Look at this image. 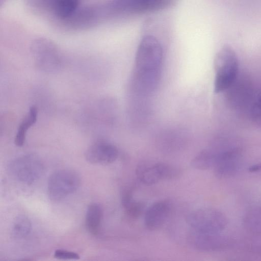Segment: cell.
<instances>
[{
	"label": "cell",
	"instance_id": "cell-1",
	"mask_svg": "<svg viewBox=\"0 0 261 261\" xmlns=\"http://www.w3.org/2000/svg\"><path fill=\"white\" fill-rule=\"evenodd\" d=\"M163 49L158 40L144 36L139 44L133 70L132 84L138 94L147 95L156 88L161 76Z\"/></svg>",
	"mask_w": 261,
	"mask_h": 261
},
{
	"label": "cell",
	"instance_id": "cell-2",
	"mask_svg": "<svg viewBox=\"0 0 261 261\" xmlns=\"http://www.w3.org/2000/svg\"><path fill=\"white\" fill-rule=\"evenodd\" d=\"M215 77L214 92H222L236 81L239 72V61L236 52L228 45H223L216 54L214 61Z\"/></svg>",
	"mask_w": 261,
	"mask_h": 261
},
{
	"label": "cell",
	"instance_id": "cell-3",
	"mask_svg": "<svg viewBox=\"0 0 261 261\" xmlns=\"http://www.w3.org/2000/svg\"><path fill=\"white\" fill-rule=\"evenodd\" d=\"M187 222L193 230L203 232H220L226 227L227 219L218 210L206 207L191 212L187 216Z\"/></svg>",
	"mask_w": 261,
	"mask_h": 261
},
{
	"label": "cell",
	"instance_id": "cell-4",
	"mask_svg": "<svg viewBox=\"0 0 261 261\" xmlns=\"http://www.w3.org/2000/svg\"><path fill=\"white\" fill-rule=\"evenodd\" d=\"M80 184V177L75 171L67 169L57 170L48 179V196L53 201L61 200L76 191Z\"/></svg>",
	"mask_w": 261,
	"mask_h": 261
},
{
	"label": "cell",
	"instance_id": "cell-5",
	"mask_svg": "<svg viewBox=\"0 0 261 261\" xmlns=\"http://www.w3.org/2000/svg\"><path fill=\"white\" fill-rule=\"evenodd\" d=\"M9 169L15 178L27 184H32L38 179L44 171L41 160L33 154L23 155L13 160Z\"/></svg>",
	"mask_w": 261,
	"mask_h": 261
},
{
	"label": "cell",
	"instance_id": "cell-6",
	"mask_svg": "<svg viewBox=\"0 0 261 261\" xmlns=\"http://www.w3.org/2000/svg\"><path fill=\"white\" fill-rule=\"evenodd\" d=\"M136 173L141 182L150 186L162 180L175 178L179 175L180 171L166 163L144 162L137 166Z\"/></svg>",
	"mask_w": 261,
	"mask_h": 261
},
{
	"label": "cell",
	"instance_id": "cell-7",
	"mask_svg": "<svg viewBox=\"0 0 261 261\" xmlns=\"http://www.w3.org/2000/svg\"><path fill=\"white\" fill-rule=\"evenodd\" d=\"M220 232H203L193 230L188 237L190 245L203 251L223 250L228 245L227 238Z\"/></svg>",
	"mask_w": 261,
	"mask_h": 261
},
{
	"label": "cell",
	"instance_id": "cell-8",
	"mask_svg": "<svg viewBox=\"0 0 261 261\" xmlns=\"http://www.w3.org/2000/svg\"><path fill=\"white\" fill-rule=\"evenodd\" d=\"M174 0H117L118 10L126 15L140 14L165 9Z\"/></svg>",
	"mask_w": 261,
	"mask_h": 261
},
{
	"label": "cell",
	"instance_id": "cell-9",
	"mask_svg": "<svg viewBox=\"0 0 261 261\" xmlns=\"http://www.w3.org/2000/svg\"><path fill=\"white\" fill-rule=\"evenodd\" d=\"M216 160L214 166L216 176L220 179L235 175L240 167V152L237 149L216 152Z\"/></svg>",
	"mask_w": 261,
	"mask_h": 261
},
{
	"label": "cell",
	"instance_id": "cell-10",
	"mask_svg": "<svg viewBox=\"0 0 261 261\" xmlns=\"http://www.w3.org/2000/svg\"><path fill=\"white\" fill-rule=\"evenodd\" d=\"M86 160L92 164L106 165L114 162L118 156V150L113 144L104 141L92 144L85 154Z\"/></svg>",
	"mask_w": 261,
	"mask_h": 261
},
{
	"label": "cell",
	"instance_id": "cell-11",
	"mask_svg": "<svg viewBox=\"0 0 261 261\" xmlns=\"http://www.w3.org/2000/svg\"><path fill=\"white\" fill-rule=\"evenodd\" d=\"M34 53L35 66L39 70L47 73H54L61 69V61L54 49L40 47L36 48Z\"/></svg>",
	"mask_w": 261,
	"mask_h": 261
},
{
	"label": "cell",
	"instance_id": "cell-12",
	"mask_svg": "<svg viewBox=\"0 0 261 261\" xmlns=\"http://www.w3.org/2000/svg\"><path fill=\"white\" fill-rule=\"evenodd\" d=\"M171 212V206L166 201L153 203L146 211L144 217L146 227L151 230L161 227L167 220Z\"/></svg>",
	"mask_w": 261,
	"mask_h": 261
},
{
	"label": "cell",
	"instance_id": "cell-13",
	"mask_svg": "<svg viewBox=\"0 0 261 261\" xmlns=\"http://www.w3.org/2000/svg\"><path fill=\"white\" fill-rule=\"evenodd\" d=\"M37 117V108L35 106L31 107L18 127L14 138V143L16 146L21 147L23 145L27 132L36 122Z\"/></svg>",
	"mask_w": 261,
	"mask_h": 261
},
{
	"label": "cell",
	"instance_id": "cell-14",
	"mask_svg": "<svg viewBox=\"0 0 261 261\" xmlns=\"http://www.w3.org/2000/svg\"><path fill=\"white\" fill-rule=\"evenodd\" d=\"M102 218L101 206L96 203L90 204L87 208L85 218L86 227L90 233L96 235L98 233Z\"/></svg>",
	"mask_w": 261,
	"mask_h": 261
},
{
	"label": "cell",
	"instance_id": "cell-15",
	"mask_svg": "<svg viewBox=\"0 0 261 261\" xmlns=\"http://www.w3.org/2000/svg\"><path fill=\"white\" fill-rule=\"evenodd\" d=\"M121 202L126 213L131 218H137L142 215L144 211V204L133 199L130 190H126L123 192Z\"/></svg>",
	"mask_w": 261,
	"mask_h": 261
},
{
	"label": "cell",
	"instance_id": "cell-16",
	"mask_svg": "<svg viewBox=\"0 0 261 261\" xmlns=\"http://www.w3.org/2000/svg\"><path fill=\"white\" fill-rule=\"evenodd\" d=\"M243 224L248 231L261 234V207L256 206L248 210L244 217Z\"/></svg>",
	"mask_w": 261,
	"mask_h": 261
},
{
	"label": "cell",
	"instance_id": "cell-17",
	"mask_svg": "<svg viewBox=\"0 0 261 261\" xmlns=\"http://www.w3.org/2000/svg\"><path fill=\"white\" fill-rule=\"evenodd\" d=\"M216 160L215 152L204 150L199 153L192 160L191 166L195 169L205 170L213 168Z\"/></svg>",
	"mask_w": 261,
	"mask_h": 261
},
{
	"label": "cell",
	"instance_id": "cell-18",
	"mask_svg": "<svg viewBox=\"0 0 261 261\" xmlns=\"http://www.w3.org/2000/svg\"><path fill=\"white\" fill-rule=\"evenodd\" d=\"M79 2L80 0H55V12L61 18L68 17L75 11Z\"/></svg>",
	"mask_w": 261,
	"mask_h": 261
},
{
	"label": "cell",
	"instance_id": "cell-19",
	"mask_svg": "<svg viewBox=\"0 0 261 261\" xmlns=\"http://www.w3.org/2000/svg\"><path fill=\"white\" fill-rule=\"evenodd\" d=\"M31 228V222L29 218L20 215L16 217L14 221L12 229V235L17 239L23 238L30 233Z\"/></svg>",
	"mask_w": 261,
	"mask_h": 261
},
{
	"label": "cell",
	"instance_id": "cell-20",
	"mask_svg": "<svg viewBox=\"0 0 261 261\" xmlns=\"http://www.w3.org/2000/svg\"><path fill=\"white\" fill-rule=\"evenodd\" d=\"M251 116L256 123L261 125V96L252 106Z\"/></svg>",
	"mask_w": 261,
	"mask_h": 261
},
{
	"label": "cell",
	"instance_id": "cell-21",
	"mask_svg": "<svg viewBox=\"0 0 261 261\" xmlns=\"http://www.w3.org/2000/svg\"><path fill=\"white\" fill-rule=\"evenodd\" d=\"M54 257L60 259H78L80 258V256L75 252L61 249L55 251Z\"/></svg>",
	"mask_w": 261,
	"mask_h": 261
},
{
	"label": "cell",
	"instance_id": "cell-22",
	"mask_svg": "<svg viewBox=\"0 0 261 261\" xmlns=\"http://www.w3.org/2000/svg\"><path fill=\"white\" fill-rule=\"evenodd\" d=\"M250 172H255L261 171V163L251 166L248 168Z\"/></svg>",
	"mask_w": 261,
	"mask_h": 261
}]
</instances>
